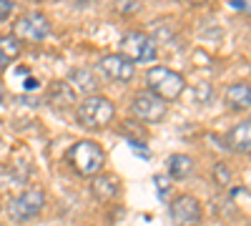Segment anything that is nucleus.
Instances as JSON below:
<instances>
[{
	"label": "nucleus",
	"instance_id": "1",
	"mask_svg": "<svg viewBox=\"0 0 251 226\" xmlns=\"http://www.w3.org/2000/svg\"><path fill=\"white\" fill-rule=\"evenodd\" d=\"M75 118H78V123H80L83 128H88V131H103V128H108L111 123H113L116 106L111 103L106 96L93 93V96H86L75 106Z\"/></svg>",
	"mask_w": 251,
	"mask_h": 226
},
{
	"label": "nucleus",
	"instance_id": "2",
	"mask_svg": "<svg viewBox=\"0 0 251 226\" xmlns=\"http://www.w3.org/2000/svg\"><path fill=\"white\" fill-rule=\"evenodd\" d=\"M66 158L73 166V171L78 176H86V178H93L96 174L103 171V166H106V151H103L96 141H78V143H73Z\"/></svg>",
	"mask_w": 251,
	"mask_h": 226
},
{
	"label": "nucleus",
	"instance_id": "3",
	"mask_svg": "<svg viewBox=\"0 0 251 226\" xmlns=\"http://www.w3.org/2000/svg\"><path fill=\"white\" fill-rule=\"evenodd\" d=\"M146 86H149L151 93H156L169 103V100L181 98V93L186 91V78L178 71H171L166 66H153L146 71Z\"/></svg>",
	"mask_w": 251,
	"mask_h": 226
},
{
	"label": "nucleus",
	"instance_id": "4",
	"mask_svg": "<svg viewBox=\"0 0 251 226\" xmlns=\"http://www.w3.org/2000/svg\"><path fill=\"white\" fill-rule=\"evenodd\" d=\"M46 209V194L40 189H28L23 194H18L8 203V216L15 224H28L33 221L40 211Z\"/></svg>",
	"mask_w": 251,
	"mask_h": 226
},
{
	"label": "nucleus",
	"instance_id": "5",
	"mask_svg": "<svg viewBox=\"0 0 251 226\" xmlns=\"http://www.w3.org/2000/svg\"><path fill=\"white\" fill-rule=\"evenodd\" d=\"M121 55H126L131 63H149L156 58V40L143 30H128L121 38Z\"/></svg>",
	"mask_w": 251,
	"mask_h": 226
},
{
	"label": "nucleus",
	"instance_id": "6",
	"mask_svg": "<svg viewBox=\"0 0 251 226\" xmlns=\"http://www.w3.org/2000/svg\"><path fill=\"white\" fill-rule=\"evenodd\" d=\"M131 113L143 123H161L166 118V113H169V103L146 88V91L136 93L133 103H131Z\"/></svg>",
	"mask_w": 251,
	"mask_h": 226
},
{
	"label": "nucleus",
	"instance_id": "7",
	"mask_svg": "<svg viewBox=\"0 0 251 226\" xmlns=\"http://www.w3.org/2000/svg\"><path fill=\"white\" fill-rule=\"evenodd\" d=\"M48 33H50V20L43 13H25L13 25V35L18 40H30V43H43Z\"/></svg>",
	"mask_w": 251,
	"mask_h": 226
},
{
	"label": "nucleus",
	"instance_id": "8",
	"mask_svg": "<svg viewBox=\"0 0 251 226\" xmlns=\"http://www.w3.org/2000/svg\"><path fill=\"white\" fill-rule=\"evenodd\" d=\"M171 221L174 226H201L203 221V209H201V201L191 194H181L171 201Z\"/></svg>",
	"mask_w": 251,
	"mask_h": 226
},
{
	"label": "nucleus",
	"instance_id": "9",
	"mask_svg": "<svg viewBox=\"0 0 251 226\" xmlns=\"http://www.w3.org/2000/svg\"><path fill=\"white\" fill-rule=\"evenodd\" d=\"M98 71L106 78L116 80V83H131L136 75V66L121 53H108V55L98 58Z\"/></svg>",
	"mask_w": 251,
	"mask_h": 226
},
{
	"label": "nucleus",
	"instance_id": "10",
	"mask_svg": "<svg viewBox=\"0 0 251 226\" xmlns=\"http://www.w3.org/2000/svg\"><path fill=\"white\" fill-rule=\"evenodd\" d=\"M46 98H48L50 108H55V111H71V108L78 106V93L68 80H53V83L48 86Z\"/></svg>",
	"mask_w": 251,
	"mask_h": 226
},
{
	"label": "nucleus",
	"instance_id": "11",
	"mask_svg": "<svg viewBox=\"0 0 251 226\" xmlns=\"http://www.w3.org/2000/svg\"><path fill=\"white\" fill-rule=\"evenodd\" d=\"M91 191H93V196L98 201H113L121 194V181H118L116 174H103L100 171L91 181Z\"/></svg>",
	"mask_w": 251,
	"mask_h": 226
},
{
	"label": "nucleus",
	"instance_id": "12",
	"mask_svg": "<svg viewBox=\"0 0 251 226\" xmlns=\"http://www.w3.org/2000/svg\"><path fill=\"white\" fill-rule=\"evenodd\" d=\"M226 146L236 153H251V121H241L226 133Z\"/></svg>",
	"mask_w": 251,
	"mask_h": 226
},
{
	"label": "nucleus",
	"instance_id": "13",
	"mask_svg": "<svg viewBox=\"0 0 251 226\" xmlns=\"http://www.w3.org/2000/svg\"><path fill=\"white\" fill-rule=\"evenodd\" d=\"M224 100L231 111H249L251 108V86L249 83H234L224 91Z\"/></svg>",
	"mask_w": 251,
	"mask_h": 226
},
{
	"label": "nucleus",
	"instance_id": "14",
	"mask_svg": "<svg viewBox=\"0 0 251 226\" xmlns=\"http://www.w3.org/2000/svg\"><path fill=\"white\" fill-rule=\"evenodd\" d=\"M166 171H169V176L174 181H186L194 174V158L186 156V153H174L166 161Z\"/></svg>",
	"mask_w": 251,
	"mask_h": 226
},
{
	"label": "nucleus",
	"instance_id": "15",
	"mask_svg": "<svg viewBox=\"0 0 251 226\" xmlns=\"http://www.w3.org/2000/svg\"><path fill=\"white\" fill-rule=\"evenodd\" d=\"M68 83L75 86L78 91H83L86 96L98 93V78L93 75L91 68H73V71L68 73Z\"/></svg>",
	"mask_w": 251,
	"mask_h": 226
},
{
	"label": "nucleus",
	"instance_id": "16",
	"mask_svg": "<svg viewBox=\"0 0 251 226\" xmlns=\"http://www.w3.org/2000/svg\"><path fill=\"white\" fill-rule=\"evenodd\" d=\"M20 40L15 35H0V71L8 68L13 60L20 55Z\"/></svg>",
	"mask_w": 251,
	"mask_h": 226
},
{
	"label": "nucleus",
	"instance_id": "17",
	"mask_svg": "<svg viewBox=\"0 0 251 226\" xmlns=\"http://www.w3.org/2000/svg\"><path fill=\"white\" fill-rule=\"evenodd\" d=\"M214 178H216L219 186H226V183L231 181V169H228L226 163H216L214 166Z\"/></svg>",
	"mask_w": 251,
	"mask_h": 226
},
{
	"label": "nucleus",
	"instance_id": "18",
	"mask_svg": "<svg viewBox=\"0 0 251 226\" xmlns=\"http://www.w3.org/2000/svg\"><path fill=\"white\" fill-rule=\"evenodd\" d=\"M13 0H0V20H8V15L13 13Z\"/></svg>",
	"mask_w": 251,
	"mask_h": 226
},
{
	"label": "nucleus",
	"instance_id": "19",
	"mask_svg": "<svg viewBox=\"0 0 251 226\" xmlns=\"http://www.w3.org/2000/svg\"><path fill=\"white\" fill-rule=\"evenodd\" d=\"M156 186H158L161 194H166V178L163 176H156Z\"/></svg>",
	"mask_w": 251,
	"mask_h": 226
},
{
	"label": "nucleus",
	"instance_id": "20",
	"mask_svg": "<svg viewBox=\"0 0 251 226\" xmlns=\"http://www.w3.org/2000/svg\"><path fill=\"white\" fill-rule=\"evenodd\" d=\"M228 5H234V8H246L244 0H228Z\"/></svg>",
	"mask_w": 251,
	"mask_h": 226
},
{
	"label": "nucleus",
	"instance_id": "21",
	"mask_svg": "<svg viewBox=\"0 0 251 226\" xmlns=\"http://www.w3.org/2000/svg\"><path fill=\"white\" fill-rule=\"evenodd\" d=\"M188 3H194V5H203V3H211V0H188Z\"/></svg>",
	"mask_w": 251,
	"mask_h": 226
},
{
	"label": "nucleus",
	"instance_id": "22",
	"mask_svg": "<svg viewBox=\"0 0 251 226\" xmlns=\"http://www.w3.org/2000/svg\"><path fill=\"white\" fill-rule=\"evenodd\" d=\"M0 103H3V88H0Z\"/></svg>",
	"mask_w": 251,
	"mask_h": 226
},
{
	"label": "nucleus",
	"instance_id": "23",
	"mask_svg": "<svg viewBox=\"0 0 251 226\" xmlns=\"http://www.w3.org/2000/svg\"><path fill=\"white\" fill-rule=\"evenodd\" d=\"M0 211H3V206H0Z\"/></svg>",
	"mask_w": 251,
	"mask_h": 226
}]
</instances>
